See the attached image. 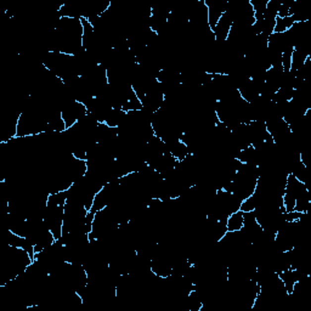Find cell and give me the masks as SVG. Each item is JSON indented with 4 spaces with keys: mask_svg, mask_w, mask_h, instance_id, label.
Masks as SVG:
<instances>
[{
    "mask_svg": "<svg viewBox=\"0 0 311 311\" xmlns=\"http://www.w3.org/2000/svg\"><path fill=\"white\" fill-rule=\"evenodd\" d=\"M226 227L229 232H237L243 229V211L237 210L230 214L226 219Z\"/></svg>",
    "mask_w": 311,
    "mask_h": 311,
    "instance_id": "cell-1",
    "label": "cell"
}]
</instances>
